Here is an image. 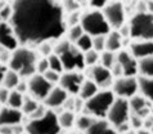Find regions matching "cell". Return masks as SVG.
<instances>
[{
    "label": "cell",
    "instance_id": "1",
    "mask_svg": "<svg viewBox=\"0 0 153 134\" xmlns=\"http://www.w3.org/2000/svg\"><path fill=\"white\" fill-rule=\"evenodd\" d=\"M13 27L19 45L37 46L42 41H57L67 31L62 0H13Z\"/></svg>",
    "mask_w": 153,
    "mask_h": 134
},
{
    "label": "cell",
    "instance_id": "2",
    "mask_svg": "<svg viewBox=\"0 0 153 134\" xmlns=\"http://www.w3.org/2000/svg\"><path fill=\"white\" fill-rule=\"evenodd\" d=\"M39 58L37 50L30 46L19 45L16 50L12 52L9 68L16 71L22 79H28L36 73V64Z\"/></svg>",
    "mask_w": 153,
    "mask_h": 134
},
{
    "label": "cell",
    "instance_id": "3",
    "mask_svg": "<svg viewBox=\"0 0 153 134\" xmlns=\"http://www.w3.org/2000/svg\"><path fill=\"white\" fill-rule=\"evenodd\" d=\"M54 54L62 61L65 71H80L86 68L84 61V53L75 44L67 39H59L54 44Z\"/></svg>",
    "mask_w": 153,
    "mask_h": 134
},
{
    "label": "cell",
    "instance_id": "4",
    "mask_svg": "<svg viewBox=\"0 0 153 134\" xmlns=\"http://www.w3.org/2000/svg\"><path fill=\"white\" fill-rule=\"evenodd\" d=\"M80 25L84 28V32L90 36H107L112 31L111 26L108 25L107 19L100 9L88 10L81 14Z\"/></svg>",
    "mask_w": 153,
    "mask_h": 134
},
{
    "label": "cell",
    "instance_id": "5",
    "mask_svg": "<svg viewBox=\"0 0 153 134\" xmlns=\"http://www.w3.org/2000/svg\"><path fill=\"white\" fill-rule=\"evenodd\" d=\"M114 98L116 96L111 89H102L90 99L85 101L84 110L86 114L94 116L97 119H105Z\"/></svg>",
    "mask_w": 153,
    "mask_h": 134
},
{
    "label": "cell",
    "instance_id": "6",
    "mask_svg": "<svg viewBox=\"0 0 153 134\" xmlns=\"http://www.w3.org/2000/svg\"><path fill=\"white\" fill-rule=\"evenodd\" d=\"M130 37L133 40H153V14L135 13L130 18Z\"/></svg>",
    "mask_w": 153,
    "mask_h": 134
},
{
    "label": "cell",
    "instance_id": "7",
    "mask_svg": "<svg viewBox=\"0 0 153 134\" xmlns=\"http://www.w3.org/2000/svg\"><path fill=\"white\" fill-rule=\"evenodd\" d=\"M28 134H61V125L58 123V114L50 110L46 115L37 120H28L25 125Z\"/></svg>",
    "mask_w": 153,
    "mask_h": 134
},
{
    "label": "cell",
    "instance_id": "8",
    "mask_svg": "<svg viewBox=\"0 0 153 134\" xmlns=\"http://www.w3.org/2000/svg\"><path fill=\"white\" fill-rule=\"evenodd\" d=\"M130 115H131V112H130V106H129V99L116 97L112 103V106L109 107L105 119H107L114 128H117V127H120V125L129 121Z\"/></svg>",
    "mask_w": 153,
    "mask_h": 134
},
{
    "label": "cell",
    "instance_id": "9",
    "mask_svg": "<svg viewBox=\"0 0 153 134\" xmlns=\"http://www.w3.org/2000/svg\"><path fill=\"white\" fill-rule=\"evenodd\" d=\"M102 12H103L105 19H107V22L111 26L112 30H118L121 26L125 25L126 12H125L124 4L120 0H112V1H109L102 9Z\"/></svg>",
    "mask_w": 153,
    "mask_h": 134
},
{
    "label": "cell",
    "instance_id": "10",
    "mask_svg": "<svg viewBox=\"0 0 153 134\" xmlns=\"http://www.w3.org/2000/svg\"><path fill=\"white\" fill-rule=\"evenodd\" d=\"M27 93L31 96L32 98H35L36 101H44L46 98V96L49 94V92L53 88V84L49 83L48 80L45 79L44 75L41 73H35L31 77L27 79Z\"/></svg>",
    "mask_w": 153,
    "mask_h": 134
},
{
    "label": "cell",
    "instance_id": "11",
    "mask_svg": "<svg viewBox=\"0 0 153 134\" xmlns=\"http://www.w3.org/2000/svg\"><path fill=\"white\" fill-rule=\"evenodd\" d=\"M111 90L116 97L130 99L139 92L138 79L135 76H121L113 80Z\"/></svg>",
    "mask_w": 153,
    "mask_h": 134
},
{
    "label": "cell",
    "instance_id": "12",
    "mask_svg": "<svg viewBox=\"0 0 153 134\" xmlns=\"http://www.w3.org/2000/svg\"><path fill=\"white\" fill-rule=\"evenodd\" d=\"M88 79H90L91 81L98 85L99 89H111L114 77L112 76V72L109 68L102 66L100 63L95 64V66L88 67Z\"/></svg>",
    "mask_w": 153,
    "mask_h": 134
},
{
    "label": "cell",
    "instance_id": "13",
    "mask_svg": "<svg viewBox=\"0 0 153 134\" xmlns=\"http://www.w3.org/2000/svg\"><path fill=\"white\" fill-rule=\"evenodd\" d=\"M85 81V76L80 71H65L61 75L59 86L63 88L70 96H79L81 85Z\"/></svg>",
    "mask_w": 153,
    "mask_h": 134
},
{
    "label": "cell",
    "instance_id": "14",
    "mask_svg": "<svg viewBox=\"0 0 153 134\" xmlns=\"http://www.w3.org/2000/svg\"><path fill=\"white\" fill-rule=\"evenodd\" d=\"M19 46V41L10 22H0V48L13 52Z\"/></svg>",
    "mask_w": 153,
    "mask_h": 134
},
{
    "label": "cell",
    "instance_id": "15",
    "mask_svg": "<svg viewBox=\"0 0 153 134\" xmlns=\"http://www.w3.org/2000/svg\"><path fill=\"white\" fill-rule=\"evenodd\" d=\"M117 62L120 63L124 71V76H137L138 72V59L129 50H120L116 54Z\"/></svg>",
    "mask_w": 153,
    "mask_h": 134
},
{
    "label": "cell",
    "instance_id": "16",
    "mask_svg": "<svg viewBox=\"0 0 153 134\" xmlns=\"http://www.w3.org/2000/svg\"><path fill=\"white\" fill-rule=\"evenodd\" d=\"M129 106L131 114L139 115L143 119L152 114V102L144 98L142 94H135L134 97H131L129 99Z\"/></svg>",
    "mask_w": 153,
    "mask_h": 134
},
{
    "label": "cell",
    "instance_id": "17",
    "mask_svg": "<svg viewBox=\"0 0 153 134\" xmlns=\"http://www.w3.org/2000/svg\"><path fill=\"white\" fill-rule=\"evenodd\" d=\"M70 94L66 92L63 88H61L59 85L57 86H53L52 90L49 92V94L46 96V98L42 101V103L48 107L50 110H54V109H61L65 105L66 99L68 98Z\"/></svg>",
    "mask_w": 153,
    "mask_h": 134
},
{
    "label": "cell",
    "instance_id": "18",
    "mask_svg": "<svg viewBox=\"0 0 153 134\" xmlns=\"http://www.w3.org/2000/svg\"><path fill=\"white\" fill-rule=\"evenodd\" d=\"M23 120V112L17 109H12L9 106H3L0 109V127L8 125V127H13V125L21 124Z\"/></svg>",
    "mask_w": 153,
    "mask_h": 134
},
{
    "label": "cell",
    "instance_id": "19",
    "mask_svg": "<svg viewBox=\"0 0 153 134\" xmlns=\"http://www.w3.org/2000/svg\"><path fill=\"white\" fill-rule=\"evenodd\" d=\"M129 52L135 58L142 59L153 54V40H134L129 46Z\"/></svg>",
    "mask_w": 153,
    "mask_h": 134
},
{
    "label": "cell",
    "instance_id": "20",
    "mask_svg": "<svg viewBox=\"0 0 153 134\" xmlns=\"http://www.w3.org/2000/svg\"><path fill=\"white\" fill-rule=\"evenodd\" d=\"M85 134H118V132L107 119H97Z\"/></svg>",
    "mask_w": 153,
    "mask_h": 134
},
{
    "label": "cell",
    "instance_id": "21",
    "mask_svg": "<svg viewBox=\"0 0 153 134\" xmlns=\"http://www.w3.org/2000/svg\"><path fill=\"white\" fill-rule=\"evenodd\" d=\"M138 88H139V93L153 103V77L140 75L138 77Z\"/></svg>",
    "mask_w": 153,
    "mask_h": 134
},
{
    "label": "cell",
    "instance_id": "22",
    "mask_svg": "<svg viewBox=\"0 0 153 134\" xmlns=\"http://www.w3.org/2000/svg\"><path fill=\"white\" fill-rule=\"evenodd\" d=\"M122 41H124V39L120 35V32L117 30H112L105 36V50H109L112 53L120 52L122 48Z\"/></svg>",
    "mask_w": 153,
    "mask_h": 134
},
{
    "label": "cell",
    "instance_id": "23",
    "mask_svg": "<svg viewBox=\"0 0 153 134\" xmlns=\"http://www.w3.org/2000/svg\"><path fill=\"white\" fill-rule=\"evenodd\" d=\"M98 92H99V88H98V85L94 81H91L90 79H85V81L81 85V89L79 92V97L84 99V101H88L93 96H95Z\"/></svg>",
    "mask_w": 153,
    "mask_h": 134
},
{
    "label": "cell",
    "instance_id": "24",
    "mask_svg": "<svg viewBox=\"0 0 153 134\" xmlns=\"http://www.w3.org/2000/svg\"><path fill=\"white\" fill-rule=\"evenodd\" d=\"M95 120H97V118H94V116L86 114V112H84V114H79V116H76L75 127L77 128L79 132L85 133L89 128L91 127L93 124H94Z\"/></svg>",
    "mask_w": 153,
    "mask_h": 134
},
{
    "label": "cell",
    "instance_id": "25",
    "mask_svg": "<svg viewBox=\"0 0 153 134\" xmlns=\"http://www.w3.org/2000/svg\"><path fill=\"white\" fill-rule=\"evenodd\" d=\"M75 121H76L75 112L65 110V111H62L61 114H58V123H59V125H61V128L65 129V130H68V129L74 128Z\"/></svg>",
    "mask_w": 153,
    "mask_h": 134
},
{
    "label": "cell",
    "instance_id": "26",
    "mask_svg": "<svg viewBox=\"0 0 153 134\" xmlns=\"http://www.w3.org/2000/svg\"><path fill=\"white\" fill-rule=\"evenodd\" d=\"M138 72L142 76L153 77V54L138 61Z\"/></svg>",
    "mask_w": 153,
    "mask_h": 134
},
{
    "label": "cell",
    "instance_id": "27",
    "mask_svg": "<svg viewBox=\"0 0 153 134\" xmlns=\"http://www.w3.org/2000/svg\"><path fill=\"white\" fill-rule=\"evenodd\" d=\"M21 80H22V77L18 73L13 70H10V68H8V71L5 72V76L3 79V86H5L9 90H14L18 86Z\"/></svg>",
    "mask_w": 153,
    "mask_h": 134
},
{
    "label": "cell",
    "instance_id": "28",
    "mask_svg": "<svg viewBox=\"0 0 153 134\" xmlns=\"http://www.w3.org/2000/svg\"><path fill=\"white\" fill-rule=\"evenodd\" d=\"M23 97L25 94L19 93L18 90H10V94H9V98H8V102L5 106H9L12 109H17V110H22V106H23Z\"/></svg>",
    "mask_w": 153,
    "mask_h": 134
},
{
    "label": "cell",
    "instance_id": "29",
    "mask_svg": "<svg viewBox=\"0 0 153 134\" xmlns=\"http://www.w3.org/2000/svg\"><path fill=\"white\" fill-rule=\"evenodd\" d=\"M40 105V102L39 101H36L35 98H32L30 94H25V97H23V106H22V111L23 112V115H31L33 111H35L37 107H39Z\"/></svg>",
    "mask_w": 153,
    "mask_h": 134
},
{
    "label": "cell",
    "instance_id": "30",
    "mask_svg": "<svg viewBox=\"0 0 153 134\" xmlns=\"http://www.w3.org/2000/svg\"><path fill=\"white\" fill-rule=\"evenodd\" d=\"M84 34H85L84 32V28L81 27V25H80V23L79 25H75V26H70V28L66 31V35H67L66 39L68 41H71L72 44H75V43L84 35Z\"/></svg>",
    "mask_w": 153,
    "mask_h": 134
},
{
    "label": "cell",
    "instance_id": "31",
    "mask_svg": "<svg viewBox=\"0 0 153 134\" xmlns=\"http://www.w3.org/2000/svg\"><path fill=\"white\" fill-rule=\"evenodd\" d=\"M75 45L77 46L82 53H86V52L93 49V36L88 35V34H84V35L75 43Z\"/></svg>",
    "mask_w": 153,
    "mask_h": 134
},
{
    "label": "cell",
    "instance_id": "32",
    "mask_svg": "<svg viewBox=\"0 0 153 134\" xmlns=\"http://www.w3.org/2000/svg\"><path fill=\"white\" fill-rule=\"evenodd\" d=\"M116 62H117V58H116V55H114V53H112V52L104 50V52H102V53H100L99 63L102 64V66H104V67H107V68L111 70L112 66Z\"/></svg>",
    "mask_w": 153,
    "mask_h": 134
},
{
    "label": "cell",
    "instance_id": "33",
    "mask_svg": "<svg viewBox=\"0 0 153 134\" xmlns=\"http://www.w3.org/2000/svg\"><path fill=\"white\" fill-rule=\"evenodd\" d=\"M99 59H100V53H98L94 49L84 53V61H85V66L86 67L95 66V64H98V62H99Z\"/></svg>",
    "mask_w": 153,
    "mask_h": 134
},
{
    "label": "cell",
    "instance_id": "34",
    "mask_svg": "<svg viewBox=\"0 0 153 134\" xmlns=\"http://www.w3.org/2000/svg\"><path fill=\"white\" fill-rule=\"evenodd\" d=\"M36 49L39 55L45 58H48L49 55H52L54 53V45L52 44V41H42L36 46Z\"/></svg>",
    "mask_w": 153,
    "mask_h": 134
},
{
    "label": "cell",
    "instance_id": "35",
    "mask_svg": "<svg viewBox=\"0 0 153 134\" xmlns=\"http://www.w3.org/2000/svg\"><path fill=\"white\" fill-rule=\"evenodd\" d=\"M48 61H49V68L53 71H57L59 73H63L65 72V68H63V64H62V61L61 58L58 57L57 54H52L48 57Z\"/></svg>",
    "mask_w": 153,
    "mask_h": 134
},
{
    "label": "cell",
    "instance_id": "36",
    "mask_svg": "<svg viewBox=\"0 0 153 134\" xmlns=\"http://www.w3.org/2000/svg\"><path fill=\"white\" fill-rule=\"evenodd\" d=\"M62 5L66 14H70V13H74V12H79L81 4L77 3L76 0H62Z\"/></svg>",
    "mask_w": 153,
    "mask_h": 134
},
{
    "label": "cell",
    "instance_id": "37",
    "mask_svg": "<svg viewBox=\"0 0 153 134\" xmlns=\"http://www.w3.org/2000/svg\"><path fill=\"white\" fill-rule=\"evenodd\" d=\"M13 16V7L12 4H5L0 10V22H10Z\"/></svg>",
    "mask_w": 153,
    "mask_h": 134
},
{
    "label": "cell",
    "instance_id": "38",
    "mask_svg": "<svg viewBox=\"0 0 153 134\" xmlns=\"http://www.w3.org/2000/svg\"><path fill=\"white\" fill-rule=\"evenodd\" d=\"M48 111H49V109L44 105V103H42V105H39V107H37L31 115H28V120H37V119L44 118Z\"/></svg>",
    "mask_w": 153,
    "mask_h": 134
},
{
    "label": "cell",
    "instance_id": "39",
    "mask_svg": "<svg viewBox=\"0 0 153 134\" xmlns=\"http://www.w3.org/2000/svg\"><path fill=\"white\" fill-rule=\"evenodd\" d=\"M93 49L98 53L105 50V36H94L93 37Z\"/></svg>",
    "mask_w": 153,
    "mask_h": 134
},
{
    "label": "cell",
    "instance_id": "40",
    "mask_svg": "<svg viewBox=\"0 0 153 134\" xmlns=\"http://www.w3.org/2000/svg\"><path fill=\"white\" fill-rule=\"evenodd\" d=\"M129 125L133 130H138V129L143 128V118H140L139 115L131 114L129 118Z\"/></svg>",
    "mask_w": 153,
    "mask_h": 134
},
{
    "label": "cell",
    "instance_id": "41",
    "mask_svg": "<svg viewBox=\"0 0 153 134\" xmlns=\"http://www.w3.org/2000/svg\"><path fill=\"white\" fill-rule=\"evenodd\" d=\"M61 75H62V73H59V72H57V71H53V70H50V68L44 73L45 79L48 80L49 83H52L53 85H54V84H59V80H61Z\"/></svg>",
    "mask_w": 153,
    "mask_h": 134
},
{
    "label": "cell",
    "instance_id": "42",
    "mask_svg": "<svg viewBox=\"0 0 153 134\" xmlns=\"http://www.w3.org/2000/svg\"><path fill=\"white\" fill-rule=\"evenodd\" d=\"M48 70H49V61H48V58L40 57L39 61H37V64H36V73H41V75H44V73Z\"/></svg>",
    "mask_w": 153,
    "mask_h": 134
},
{
    "label": "cell",
    "instance_id": "43",
    "mask_svg": "<svg viewBox=\"0 0 153 134\" xmlns=\"http://www.w3.org/2000/svg\"><path fill=\"white\" fill-rule=\"evenodd\" d=\"M80 19H81V14H80V12H74V13H70L68 16H66V23H67V26L79 25Z\"/></svg>",
    "mask_w": 153,
    "mask_h": 134
},
{
    "label": "cell",
    "instance_id": "44",
    "mask_svg": "<svg viewBox=\"0 0 153 134\" xmlns=\"http://www.w3.org/2000/svg\"><path fill=\"white\" fill-rule=\"evenodd\" d=\"M109 1H112V0H89V5L93 7L94 9H103Z\"/></svg>",
    "mask_w": 153,
    "mask_h": 134
},
{
    "label": "cell",
    "instance_id": "45",
    "mask_svg": "<svg viewBox=\"0 0 153 134\" xmlns=\"http://www.w3.org/2000/svg\"><path fill=\"white\" fill-rule=\"evenodd\" d=\"M9 94H10L9 89L5 88V86H3V85L0 86V105H7Z\"/></svg>",
    "mask_w": 153,
    "mask_h": 134
},
{
    "label": "cell",
    "instance_id": "46",
    "mask_svg": "<svg viewBox=\"0 0 153 134\" xmlns=\"http://www.w3.org/2000/svg\"><path fill=\"white\" fill-rule=\"evenodd\" d=\"M111 72H112V76L114 77V79L124 76V71H122V67L120 66V63H118V62H116V63H114L113 66H112Z\"/></svg>",
    "mask_w": 153,
    "mask_h": 134
},
{
    "label": "cell",
    "instance_id": "47",
    "mask_svg": "<svg viewBox=\"0 0 153 134\" xmlns=\"http://www.w3.org/2000/svg\"><path fill=\"white\" fill-rule=\"evenodd\" d=\"M117 31L120 32V35L122 36V39H129L130 37V26H129V23H127V25L125 23L124 26H121V27L118 28Z\"/></svg>",
    "mask_w": 153,
    "mask_h": 134
},
{
    "label": "cell",
    "instance_id": "48",
    "mask_svg": "<svg viewBox=\"0 0 153 134\" xmlns=\"http://www.w3.org/2000/svg\"><path fill=\"white\" fill-rule=\"evenodd\" d=\"M143 128L148 129V130H152V128H153V114L148 115L147 118L143 119Z\"/></svg>",
    "mask_w": 153,
    "mask_h": 134
},
{
    "label": "cell",
    "instance_id": "49",
    "mask_svg": "<svg viewBox=\"0 0 153 134\" xmlns=\"http://www.w3.org/2000/svg\"><path fill=\"white\" fill-rule=\"evenodd\" d=\"M27 89H28V86H27V81H25L23 79L19 81L18 86L16 88V90H18V92H19V93H22V94H26V93H27Z\"/></svg>",
    "mask_w": 153,
    "mask_h": 134
},
{
    "label": "cell",
    "instance_id": "50",
    "mask_svg": "<svg viewBox=\"0 0 153 134\" xmlns=\"http://www.w3.org/2000/svg\"><path fill=\"white\" fill-rule=\"evenodd\" d=\"M147 12V0H139L137 5V13H146Z\"/></svg>",
    "mask_w": 153,
    "mask_h": 134
},
{
    "label": "cell",
    "instance_id": "51",
    "mask_svg": "<svg viewBox=\"0 0 153 134\" xmlns=\"http://www.w3.org/2000/svg\"><path fill=\"white\" fill-rule=\"evenodd\" d=\"M7 71H8L7 66L0 62V86L3 85V79H4V76H5V72H7Z\"/></svg>",
    "mask_w": 153,
    "mask_h": 134
},
{
    "label": "cell",
    "instance_id": "52",
    "mask_svg": "<svg viewBox=\"0 0 153 134\" xmlns=\"http://www.w3.org/2000/svg\"><path fill=\"white\" fill-rule=\"evenodd\" d=\"M147 12L153 14V0H147Z\"/></svg>",
    "mask_w": 153,
    "mask_h": 134
},
{
    "label": "cell",
    "instance_id": "53",
    "mask_svg": "<svg viewBox=\"0 0 153 134\" xmlns=\"http://www.w3.org/2000/svg\"><path fill=\"white\" fill-rule=\"evenodd\" d=\"M135 132H137V134H152L151 130L144 129V128H140V129H138V130H135Z\"/></svg>",
    "mask_w": 153,
    "mask_h": 134
},
{
    "label": "cell",
    "instance_id": "54",
    "mask_svg": "<svg viewBox=\"0 0 153 134\" xmlns=\"http://www.w3.org/2000/svg\"><path fill=\"white\" fill-rule=\"evenodd\" d=\"M124 134H137V132L133 130V129H130L129 132H126V133H124Z\"/></svg>",
    "mask_w": 153,
    "mask_h": 134
},
{
    "label": "cell",
    "instance_id": "55",
    "mask_svg": "<svg viewBox=\"0 0 153 134\" xmlns=\"http://www.w3.org/2000/svg\"><path fill=\"white\" fill-rule=\"evenodd\" d=\"M77 3H80V4H82V3H89V0H76Z\"/></svg>",
    "mask_w": 153,
    "mask_h": 134
},
{
    "label": "cell",
    "instance_id": "56",
    "mask_svg": "<svg viewBox=\"0 0 153 134\" xmlns=\"http://www.w3.org/2000/svg\"><path fill=\"white\" fill-rule=\"evenodd\" d=\"M71 134H85V133H82V132H77V133H71Z\"/></svg>",
    "mask_w": 153,
    "mask_h": 134
},
{
    "label": "cell",
    "instance_id": "57",
    "mask_svg": "<svg viewBox=\"0 0 153 134\" xmlns=\"http://www.w3.org/2000/svg\"><path fill=\"white\" fill-rule=\"evenodd\" d=\"M23 134H28V133H26V132H25V133H23Z\"/></svg>",
    "mask_w": 153,
    "mask_h": 134
},
{
    "label": "cell",
    "instance_id": "58",
    "mask_svg": "<svg viewBox=\"0 0 153 134\" xmlns=\"http://www.w3.org/2000/svg\"><path fill=\"white\" fill-rule=\"evenodd\" d=\"M151 132H152V133H153V128H152V130H151Z\"/></svg>",
    "mask_w": 153,
    "mask_h": 134
},
{
    "label": "cell",
    "instance_id": "59",
    "mask_svg": "<svg viewBox=\"0 0 153 134\" xmlns=\"http://www.w3.org/2000/svg\"><path fill=\"white\" fill-rule=\"evenodd\" d=\"M1 1H3V0H0V3H1Z\"/></svg>",
    "mask_w": 153,
    "mask_h": 134
},
{
    "label": "cell",
    "instance_id": "60",
    "mask_svg": "<svg viewBox=\"0 0 153 134\" xmlns=\"http://www.w3.org/2000/svg\"><path fill=\"white\" fill-rule=\"evenodd\" d=\"M152 114H153V110H152Z\"/></svg>",
    "mask_w": 153,
    "mask_h": 134
},
{
    "label": "cell",
    "instance_id": "61",
    "mask_svg": "<svg viewBox=\"0 0 153 134\" xmlns=\"http://www.w3.org/2000/svg\"><path fill=\"white\" fill-rule=\"evenodd\" d=\"M152 134H153V133H152Z\"/></svg>",
    "mask_w": 153,
    "mask_h": 134
}]
</instances>
